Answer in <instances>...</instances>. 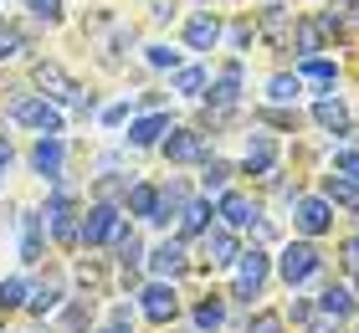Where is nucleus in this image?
I'll return each mask as SVG.
<instances>
[{
    "label": "nucleus",
    "mask_w": 359,
    "mask_h": 333,
    "mask_svg": "<svg viewBox=\"0 0 359 333\" xmlns=\"http://www.w3.org/2000/svg\"><path fill=\"white\" fill-rule=\"evenodd\" d=\"M313 118H318L323 128H349V113H344V103H339V97H323V103L313 108Z\"/></svg>",
    "instance_id": "obj_21"
},
{
    "label": "nucleus",
    "mask_w": 359,
    "mask_h": 333,
    "mask_svg": "<svg viewBox=\"0 0 359 333\" xmlns=\"http://www.w3.org/2000/svg\"><path fill=\"white\" fill-rule=\"evenodd\" d=\"M21 297H26V282H21V277H6V282H0V313L21 308Z\"/></svg>",
    "instance_id": "obj_26"
},
{
    "label": "nucleus",
    "mask_w": 359,
    "mask_h": 333,
    "mask_svg": "<svg viewBox=\"0 0 359 333\" xmlns=\"http://www.w3.org/2000/svg\"><path fill=\"white\" fill-rule=\"evenodd\" d=\"M318 308L329 313V318H349V313H354V297H349V287H339V282H334V287L318 297Z\"/></svg>",
    "instance_id": "obj_18"
},
{
    "label": "nucleus",
    "mask_w": 359,
    "mask_h": 333,
    "mask_svg": "<svg viewBox=\"0 0 359 333\" xmlns=\"http://www.w3.org/2000/svg\"><path fill=\"white\" fill-rule=\"evenodd\" d=\"M292 226H298L303 236H323V231L334 226L329 200H298V210H292Z\"/></svg>",
    "instance_id": "obj_5"
},
{
    "label": "nucleus",
    "mask_w": 359,
    "mask_h": 333,
    "mask_svg": "<svg viewBox=\"0 0 359 333\" xmlns=\"http://www.w3.org/2000/svg\"><path fill=\"white\" fill-rule=\"evenodd\" d=\"M62 154H67V149H62V139H41L36 149H31L36 175H41V179H57V175H62Z\"/></svg>",
    "instance_id": "obj_9"
},
{
    "label": "nucleus",
    "mask_w": 359,
    "mask_h": 333,
    "mask_svg": "<svg viewBox=\"0 0 359 333\" xmlns=\"http://www.w3.org/2000/svg\"><path fill=\"white\" fill-rule=\"evenodd\" d=\"M113 231H118V210H113V205H93V210L83 215V241H88V246L108 241Z\"/></svg>",
    "instance_id": "obj_7"
},
{
    "label": "nucleus",
    "mask_w": 359,
    "mask_h": 333,
    "mask_svg": "<svg viewBox=\"0 0 359 333\" xmlns=\"http://www.w3.org/2000/svg\"><path fill=\"white\" fill-rule=\"evenodd\" d=\"M165 154L175 164H190V159H205V133H195V128H180L165 139Z\"/></svg>",
    "instance_id": "obj_6"
},
{
    "label": "nucleus",
    "mask_w": 359,
    "mask_h": 333,
    "mask_svg": "<svg viewBox=\"0 0 359 333\" xmlns=\"http://www.w3.org/2000/svg\"><path fill=\"white\" fill-rule=\"evenodd\" d=\"M185 41L195 46V52H210V46L221 41V21H216L210 11H201V15H195V21L185 26Z\"/></svg>",
    "instance_id": "obj_8"
},
{
    "label": "nucleus",
    "mask_w": 359,
    "mask_h": 333,
    "mask_svg": "<svg viewBox=\"0 0 359 333\" xmlns=\"http://www.w3.org/2000/svg\"><path fill=\"white\" fill-rule=\"evenodd\" d=\"M201 179H205V190H221L226 179H231V164H205V175H201Z\"/></svg>",
    "instance_id": "obj_34"
},
{
    "label": "nucleus",
    "mask_w": 359,
    "mask_h": 333,
    "mask_svg": "<svg viewBox=\"0 0 359 333\" xmlns=\"http://www.w3.org/2000/svg\"><path fill=\"white\" fill-rule=\"evenodd\" d=\"M21 257L26 261H41V215H21Z\"/></svg>",
    "instance_id": "obj_19"
},
{
    "label": "nucleus",
    "mask_w": 359,
    "mask_h": 333,
    "mask_svg": "<svg viewBox=\"0 0 359 333\" xmlns=\"http://www.w3.org/2000/svg\"><path fill=\"white\" fill-rule=\"evenodd\" d=\"M123 118H128V103H113V108L103 113V123H123Z\"/></svg>",
    "instance_id": "obj_37"
},
{
    "label": "nucleus",
    "mask_w": 359,
    "mask_h": 333,
    "mask_svg": "<svg viewBox=\"0 0 359 333\" xmlns=\"http://www.w3.org/2000/svg\"><path fill=\"white\" fill-rule=\"evenodd\" d=\"M349 21H354V26H359V6H354V15H349Z\"/></svg>",
    "instance_id": "obj_41"
},
{
    "label": "nucleus",
    "mask_w": 359,
    "mask_h": 333,
    "mask_svg": "<svg viewBox=\"0 0 359 333\" xmlns=\"http://www.w3.org/2000/svg\"><path fill=\"white\" fill-rule=\"evenodd\" d=\"M334 170H339V175H349V179H359V154H354V149L334 154Z\"/></svg>",
    "instance_id": "obj_35"
},
{
    "label": "nucleus",
    "mask_w": 359,
    "mask_h": 333,
    "mask_svg": "<svg viewBox=\"0 0 359 333\" xmlns=\"http://www.w3.org/2000/svg\"><path fill=\"white\" fill-rule=\"evenodd\" d=\"M180 57L170 52V46H149V67H175Z\"/></svg>",
    "instance_id": "obj_36"
},
{
    "label": "nucleus",
    "mask_w": 359,
    "mask_h": 333,
    "mask_svg": "<svg viewBox=\"0 0 359 333\" xmlns=\"http://www.w3.org/2000/svg\"><path fill=\"white\" fill-rule=\"evenodd\" d=\"M6 164H11V144H0V170H6Z\"/></svg>",
    "instance_id": "obj_39"
},
{
    "label": "nucleus",
    "mask_w": 359,
    "mask_h": 333,
    "mask_svg": "<svg viewBox=\"0 0 359 333\" xmlns=\"http://www.w3.org/2000/svg\"><path fill=\"white\" fill-rule=\"evenodd\" d=\"M236 88H241V62H231V67L221 72V82L210 88V103H216V108H231V103H236Z\"/></svg>",
    "instance_id": "obj_15"
},
{
    "label": "nucleus",
    "mask_w": 359,
    "mask_h": 333,
    "mask_svg": "<svg viewBox=\"0 0 359 333\" xmlns=\"http://www.w3.org/2000/svg\"><path fill=\"white\" fill-rule=\"evenodd\" d=\"M128 205H134V215H144V221H159V190L154 185H134L128 190Z\"/></svg>",
    "instance_id": "obj_17"
},
{
    "label": "nucleus",
    "mask_w": 359,
    "mask_h": 333,
    "mask_svg": "<svg viewBox=\"0 0 359 333\" xmlns=\"http://www.w3.org/2000/svg\"><path fill=\"white\" fill-rule=\"evenodd\" d=\"M118 261H123V266H139V261H144V246H139L134 231H128V236H118Z\"/></svg>",
    "instance_id": "obj_28"
},
{
    "label": "nucleus",
    "mask_w": 359,
    "mask_h": 333,
    "mask_svg": "<svg viewBox=\"0 0 359 333\" xmlns=\"http://www.w3.org/2000/svg\"><path fill=\"white\" fill-rule=\"evenodd\" d=\"M149 266H154L159 277H175L180 266H185V246H180V241H165V246H154V257H149Z\"/></svg>",
    "instance_id": "obj_14"
},
{
    "label": "nucleus",
    "mask_w": 359,
    "mask_h": 333,
    "mask_svg": "<svg viewBox=\"0 0 359 333\" xmlns=\"http://www.w3.org/2000/svg\"><path fill=\"white\" fill-rule=\"evenodd\" d=\"M221 215H226V226H257V200L226 195V200H221Z\"/></svg>",
    "instance_id": "obj_11"
},
{
    "label": "nucleus",
    "mask_w": 359,
    "mask_h": 333,
    "mask_svg": "<svg viewBox=\"0 0 359 333\" xmlns=\"http://www.w3.org/2000/svg\"><path fill=\"white\" fill-rule=\"evenodd\" d=\"M262 282H267V252H241V266H236V287H231V297L252 303V297L262 292Z\"/></svg>",
    "instance_id": "obj_2"
},
{
    "label": "nucleus",
    "mask_w": 359,
    "mask_h": 333,
    "mask_svg": "<svg viewBox=\"0 0 359 333\" xmlns=\"http://www.w3.org/2000/svg\"><path fill=\"white\" fill-rule=\"evenodd\" d=\"M210 226V205L205 200H190L185 205V221H180V231H185V236H195V231H205Z\"/></svg>",
    "instance_id": "obj_22"
},
{
    "label": "nucleus",
    "mask_w": 359,
    "mask_h": 333,
    "mask_svg": "<svg viewBox=\"0 0 359 333\" xmlns=\"http://www.w3.org/2000/svg\"><path fill=\"white\" fill-rule=\"evenodd\" d=\"M205 257L216 261V266H231V261H241L236 241H231V231H210V236H205Z\"/></svg>",
    "instance_id": "obj_12"
},
{
    "label": "nucleus",
    "mask_w": 359,
    "mask_h": 333,
    "mask_svg": "<svg viewBox=\"0 0 359 333\" xmlns=\"http://www.w3.org/2000/svg\"><path fill=\"white\" fill-rule=\"evenodd\" d=\"M21 46H26V36H21V31H15V26H0V62H6V57H15Z\"/></svg>",
    "instance_id": "obj_29"
},
{
    "label": "nucleus",
    "mask_w": 359,
    "mask_h": 333,
    "mask_svg": "<svg viewBox=\"0 0 359 333\" xmlns=\"http://www.w3.org/2000/svg\"><path fill=\"white\" fill-rule=\"evenodd\" d=\"M11 118H15V123H31V128H41L46 139H57V128H62L57 108H46L41 97H15V103H11Z\"/></svg>",
    "instance_id": "obj_3"
},
{
    "label": "nucleus",
    "mask_w": 359,
    "mask_h": 333,
    "mask_svg": "<svg viewBox=\"0 0 359 333\" xmlns=\"http://www.w3.org/2000/svg\"><path fill=\"white\" fill-rule=\"evenodd\" d=\"M247 333H283V313H257Z\"/></svg>",
    "instance_id": "obj_32"
},
{
    "label": "nucleus",
    "mask_w": 359,
    "mask_h": 333,
    "mask_svg": "<svg viewBox=\"0 0 359 333\" xmlns=\"http://www.w3.org/2000/svg\"><path fill=\"white\" fill-rule=\"evenodd\" d=\"M262 31L277 41V46H287V11L283 6H267V15H262Z\"/></svg>",
    "instance_id": "obj_23"
},
{
    "label": "nucleus",
    "mask_w": 359,
    "mask_h": 333,
    "mask_svg": "<svg viewBox=\"0 0 359 333\" xmlns=\"http://www.w3.org/2000/svg\"><path fill=\"white\" fill-rule=\"evenodd\" d=\"M267 97H272V103H292V97H298V77H272Z\"/></svg>",
    "instance_id": "obj_27"
},
{
    "label": "nucleus",
    "mask_w": 359,
    "mask_h": 333,
    "mask_svg": "<svg viewBox=\"0 0 359 333\" xmlns=\"http://www.w3.org/2000/svg\"><path fill=\"white\" fill-rule=\"evenodd\" d=\"M272 159H277V144L267 133H252L247 144V175H272Z\"/></svg>",
    "instance_id": "obj_10"
},
{
    "label": "nucleus",
    "mask_w": 359,
    "mask_h": 333,
    "mask_svg": "<svg viewBox=\"0 0 359 333\" xmlns=\"http://www.w3.org/2000/svg\"><path fill=\"white\" fill-rule=\"evenodd\" d=\"M292 36H298V52H303V62H308L313 52H323V36H329V31H323L318 21H292Z\"/></svg>",
    "instance_id": "obj_16"
},
{
    "label": "nucleus",
    "mask_w": 359,
    "mask_h": 333,
    "mask_svg": "<svg viewBox=\"0 0 359 333\" xmlns=\"http://www.w3.org/2000/svg\"><path fill=\"white\" fill-rule=\"evenodd\" d=\"M144 297V318H149V323H165V318H175V313H180V297H175V287H165V282H154V287H144L139 292Z\"/></svg>",
    "instance_id": "obj_4"
},
{
    "label": "nucleus",
    "mask_w": 359,
    "mask_h": 333,
    "mask_svg": "<svg viewBox=\"0 0 359 333\" xmlns=\"http://www.w3.org/2000/svg\"><path fill=\"white\" fill-rule=\"evenodd\" d=\"M159 133H165V118H144V123H134V133H128V144L149 149V144H159Z\"/></svg>",
    "instance_id": "obj_24"
},
{
    "label": "nucleus",
    "mask_w": 359,
    "mask_h": 333,
    "mask_svg": "<svg viewBox=\"0 0 359 333\" xmlns=\"http://www.w3.org/2000/svg\"><path fill=\"white\" fill-rule=\"evenodd\" d=\"M175 15V0H154V21H170Z\"/></svg>",
    "instance_id": "obj_38"
},
{
    "label": "nucleus",
    "mask_w": 359,
    "mask_h": 333,
    "mask_svg": "<svg viewBox=\"0 0 359 333\" xmlns=\"http://www.w3.org/2000/svg\"><path fill=\"white\" fill-rule=\"evenodd\" d=\"M62 303V297H57V282H52V287H36V292H31V313H46V308H57Z\"/></svg>",
    "instance_id": "obj_31"
},
{
    "label": "nucleus",
    "mask_w": 359,
    "mask_h": 333,
    "mask_svg": "<svg viewBox=\"0 0 359 333\" xmlns=\"http://www.w3.org/2000/svg\"><path fill=\"white\" fill-rule=\"evenodd\" d=\"M175 88H180V93H201V88H205V72H201V67H190V72L175 77Z\"/></svg>",
    "instance_id": "obj_33"
},
{
    "label": "nucleus",
    "mask_w": 359,
    "mask_h": 333,
    "mask_svg": "<svg viewBox=\"0 0 359 333\" xmlns=\"http://www.w3.org/2000/svg\"><path fill=\"white\" fill-rule=\"evenodd\" d=\"M349 252H354V257H359V236H354V241H349Z\"/></svg>",
    "instance_id": "obj_40"
},
{
    "label": "nucleus",
    "mask_w": 359,
    "mask_h": 333,
    "mask_svg": "<svg viewBox=\"0 0 359 333\" xmlns=\"http://www.w3.org/2000/svg\"><path fill=\"white\" fill-rule=\"evenodd\" d=\"M195 328H201V333H216L221 328V303H216V297H205V303L195 308Z\"/></svg>",
    "instance_id": "obj_25"
},
{
    "label": "nucleus",
    "mask_w": 359,
    "mask_h": 333,
    "mask_svg": "<svg viewBox=\"0 0 359 333\" xmlns=\"http://www.w3.org/2000/svg\"><path fill=\"white\" fill-rule=\"evenodd\" d=\"M103 333H118V328H103Z\"/></svg>",
    "instance_id": "obj_42"
},
{
    "label": "nucleus",
    "mask_w": 359,
    "mask_h": 333,
    "mask_svg": "<svg viewBox=\"0 0 359 333\" xmlns=\"http://www.w3.org/2000/svg\"><path fill=\"white\" fill-rule=\"evenodd\" d=\"M303 77H313V82H334V62L308 57V62H303Z\"/></svg>",
    "instance_id": "obj_30"
},
{
    "label": "nucleus",
    "mask_w": 359,
    "mask_h": 333,
    "mask_svg": "<svg viewBox=\"0 0 359 333\" xmlns=\"http://www.w3.org/2000/svg\"><path fill=\"white\" fill-rule=\"evenodd\" d=\"M318 266H323V257H318V246H308V241H298V246H287V252H283L287 287H303L308 277H318Z\"/></svg>",
    "instance_id": "obj_1"
},
{
    "label": "nucleus",
    "mask_w": 359,
    "mask_h": 333,
    "mask_svg": "<svg viewBox=\"0 0 359 333\" xmlns=\"http://www.w3.org/2000/svg\"><path fill=\"white\" fill-rule=\"evenodd\" d=\"M323 195L339 200V205H349V210H359V185H349L344 175H329V179H323Z\"/></svg>",
    "instance_id": "obj_20"
},
{
    "label": "nucleus",
    "mask_w": 359,
    "mask_h": 333,
    "mask_svg": "<svg viewBox=\"0 0 359 333\" xmlns=\"http://www.w3.org/2000/svg\"><path fill=\"white\" fill-rule=\"evenodd\" d=\"M36 82H41V88H52V97H77V88L67 82V72H62L57 62H36Z\"/></svg>",
    "instance_id": "obj_13"
}]
</instances>
